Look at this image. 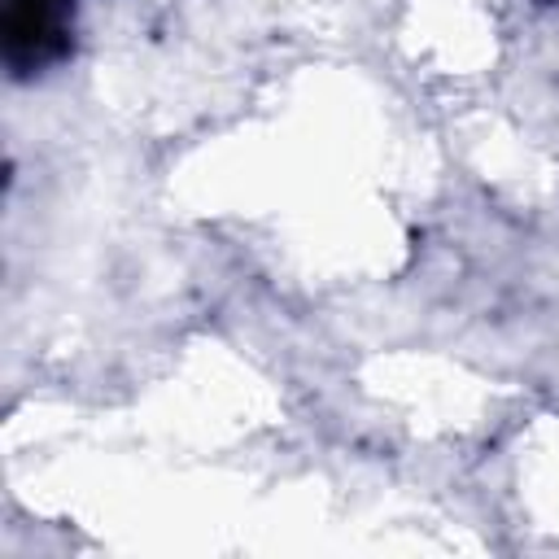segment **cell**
<instances>
[{"mask_svg": "<svg viewBox=\"0 0 559 559\" xmlns=\"http://www.w3.org/2000/svg\"><path fill=\"white\" fill-rule=\"evenodd\" d=\"M61 31V0H9V57L39 61Z\"/></svg>", "mask_w": 559, "mask_h": 559, "instance_id": "obj_1", "label": "cell"}]
</instances>
